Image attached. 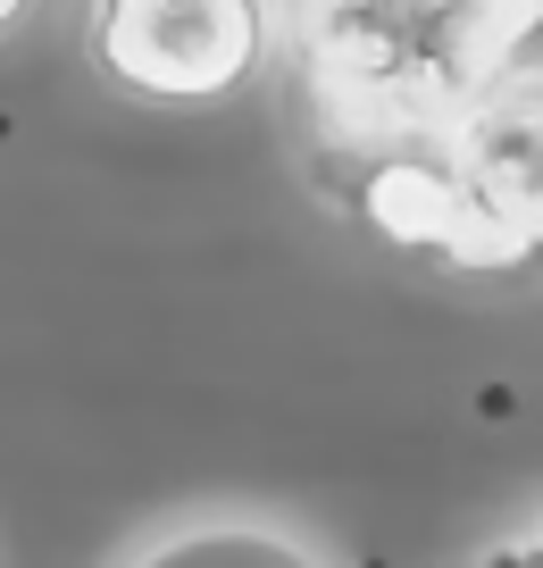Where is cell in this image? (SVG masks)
Returning a JSON list of instances; mask_svg holds the SVG:
<instances>
[{
	"instance_id": "obj_1",
	"label": "cell",
	"mask_w": 543,
	"mask_h": 568,
	"mask_svg": "<svg viewBox=\"0 0 543 568\" xmlns=\"http://www.w3.org/2000/svg\"><path fill=\"white\" fill-rule=\"evenodd\" d=\"M284 42H293L301 101L334 151L376 160L460 125L402 0H284Z\"/></svg>"
},
{
	"instance_id": "obj_2",
	"label": "cell",
	"mask_w": 543,
	"mask_h": 568,
	"mask_svg": "<svg viewBox=\"0 0 543 568\" xmlns=\"http://www.w3.org/2000/svg\"><path fill=\"white\" fill-rule=\"evenodd\" d=\"M268 0H92V68L142 109H218L268 68Z\"/></svg>"
},
{
	"instance_id": "obj_3",
	"label": "cell",
	"mask_w": 543,
	"mask_h": 568,
	"mask_svg": "<svg viewBox=\"0 0 543 568\" xmlns=\"http://www.w3.org/2000/svg\"><path fill=\"white\" fill-rule=\"evenodd\" d=\"M443 151L476 226V276L543 267V75L493 84L443 134Z\"/></svg>"
},
{
	"instance_id": "obj_4",
	"label": "cell",
	"mask_w": 543,
	"mask_h": 568,
	"mask_svg": "<svg viewBox=\"0 0 543 568\" xmlns=\"http://www.w3.org/2000/svg\"><path fill=\"white\" fill-rule=\"evenodd\" d=\"M351 210H360V226H369L385 251H402V260L476 276V226H469V201H460V176H452L443 134L360 160V193H351Z\"/></svg>"
},
{
	"instance_id": "obj_5",
	"label": "cell",
	"mask_w": 543,
	"mask_h": 568,
	"mask_svg": "<svg viewBox=\"0 0 543 568\" xmlns=\"http://www.w3.org/2000/svg\"><path fill=\"white\" fill-rule=\"evenodd\" d=\"M402 18L419 34L452 118H469L493 84L519 75V51L543 34V0H402Z\"/></svg>"
},
{
	"instance_id": "obj_6",
	"label": "cell",
	"mask_w": 543,
	"mask_h": 568,
	"mask_svg": "<svg viewBox=\"0 0 543 568\" xmlns=\"http://www.w3.org/2000/svg\"><path fill=\"white\" fill-rule=\"evenodd\" d=\"M125 568H326V560H318L301 535L268 527V518L218 510V518H184V527L151 535Z\"/></svg>"
},
{
	"instance_id": "obj_7",
	"label": "cell",
	"mask_w": 543,
	"mask_h": 568,
	"mask_svg": "<svg viewBox=\"0 0 543 568\" xmlns=\"http://www.w3.org/2000/svg\"><path fill=\"white\" fill-rule=\"evenodd\" d=\"M469 568H543V535H526V544H493L485 560H469Z\"/></svg>"
},
{
	"instance_id": "obj_8",
	"label": "cell",
	"mask_w": 543,
	"mask_h": 568,
	"mask_svg": "<svg viewBox=\"0 0 543 568\" xmlns=\"http://www.w3.org/2000/svg\"><path fill=\"white\" fill-rule=\"evenodd\" d=\"M34 9H42V0H0V42L18 34V26H26V18H34Z\"/></svg>"
}]
</instances>
